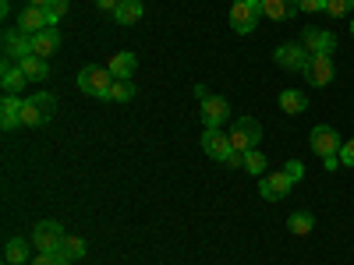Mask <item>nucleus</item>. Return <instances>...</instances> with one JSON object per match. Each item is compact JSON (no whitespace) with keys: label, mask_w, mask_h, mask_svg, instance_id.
I'll list each match as a JSON object with an SVG mask.
<instances>
[{"label":"nucleus","mask_w":354,"mask_h":265,"mask_svg":"<svg viewBox=\"0 0 354 265\" xmlns=\"http://www.w3.org/2000/svg\"><path fill=\"white\" fill-rule=\"evenodd\" d=\"M85 241L82 237H64V244H61V255L68 258V262H78V258H85Z\"/></svg>","instance_id":"nucleus-26"},{"label":"nucleus","mask_w":354,"mask_h":265,"mask_svg":"<svg viewBox=\"0 0 354 265\" xmlns=\"http://www.w3.org/2000/svg\"><path fill=\"white\" fill-rule=\"evenodd\" d=\"M64 226L57 223V219H43V223H36V230H32V248L36 251H43V255H57L61 251V244H64Z\"/></svg>","instance_id":"nucleus-5"},{"label":"nucleus","mask_w":354,"mask_h":265,"mask_svg":"<svg viewBox=\"0 0 354 265\" xmlns=\"http://www.w3.org/2000/svg\"><path fill=\"white\" fill-rule=\"evenodd\" d=\"M312 149L326 159V156H340V145H344V138L330 128V124H319V128H312Z\"/></svg>","instance_id":"nucleus-11"},{"label":"nucleus","mask_w":354,"mask_h":265,"mask_svg":"<svg viewBox=\"0 0 354 265\" xmlns=\"http://www.w3.org/2000/svg\"><path fill=\"white\" fill-rule=\"evenodd\" d=\"M351 11H354V0H351Z\"/></svg>","instance_id":"nucleus-38"},{"label":"nucleus","mask_w":354,"mask_h":265,"mask_svg":"<svg viewBox=\"0 0 354 265\" xmlns=\"http://www.w3.org/2000/svg\"><path fill=\"white\" fill-rule=\"evenodd\" d=\"M287 230L298 233V237H305V233L315 230V216H312V213H294V216L287 219Z\"/></svg>","instance_id":"nucleus-25"},{"label":"nucleus","mask_w":354,"mask_h":265,"mask_svg":"<svg viewBox=\"0 0 354 265\" xmlns=\"http://www.w3.org/2000/svg\"><path fill=\"white\" fill-rule=\"evenodd\" d=\"M283 173L290 177V181H294V184H298V181H301V177H305V163H301V159H287V166H283Z\"/></svg>","instance_id":"nucleus-31"},{"label":"nucleus","mask_w":354,"mask_h":265,"mask_svg":"<svg viewBox=\"0 0 354 265\" xmlns=\"http://www.w3.org/2000/svg\"><path fill=\"white\" fill-rule=\"evenodd\" d=\"M301 75L308 78V85L326 88V85L333 81V57H330V53H312V57H308V68H305Z\"/></svg>","instance_id":"nucleus-9"},{"label":"nucleus","mask_w":354,"mask_h":265,"mask_svg":"<svg viewBox=\"0 0 354 265\" xmlns=\"http://www.w3.org/2000/svg\"><path fill=\"white\" fill-rule=\"evenodd\" d=\"M301 46H305L308 53H333V50H337V36L330 32V28H315V25H308V28H305V36H301Z\"/></svg>","instance_id":"nucleus-12"},{"label":"nucleus","mask_w":354,"mask_h":265,"mask_svg":"<svg viewBox=\"0 0 354 265\" xmlns=\"http://www.w3.org/2000/svg\"><path fill=\"white\" fill-rule=\"evenodd\" d=\"M298 11V0H262V18L270 21H290Z\"/></svg>","instance_id":"nucleus-15"},{"label":"nucleus","mask_w":354,"mask_h":265,"mask_svg":"<svg viewBox=\"0 0 354 265\" xmlns=\"http://www.w3.org/2000/svg\"><path fill=\"white\" fill-rule=\"evenodd\" d=\"M28 265H68V258L57 251V255H43V251H36V258L28 262Z\"/></svg>","instance_id":"nucleus-29"},{"label":"nucleus","mask_w":354,"mask_h":265,"mask_svg":"<svg viewBox=\"0 0 354 265\" xmlns=\"http://www.w3.org/2000/svg\"><path fill=\"white\" fill-rule=\"evenodd\" d=\"M305 106H308V96L301 92V88H283L280 92V110L283 113H305Z\"/></svg>","instance_id":"nucleus-21"},{"label":"nucleus","mask_w":354,"mask_h":265,"mask_svg":"<svg viewBox=\"0 0 354 265\" xmlns=\"http://www.w3.org/2000/svg\"><path fill=\"white\" fill-rule=\"evenodd\" d=\"M18 28H21L28 39H32L36 32H43V28H53V25H50L46 8H32V4H28V8L21 11V18H18Z\"/></svg>","instance_id":"nucleus-14"},{"label":"nucleus","mask_w":354,"mask_h":265,"mask_svg":"<svg viewBox=\"0 0 354 265\" xmlns=\"http://www.w3.org/2000/svg\"><path fill=\"white\" fill-rule=\"evenodd\" d=\"M68 8H71L68 0H53V4L46 8V14H50V25H57V21H61V18L68 14Z\"/></svg>","instance_id":"nucleus-28"},{"label":"nucleus","mask_w":354,"mask_h":265,"mask_svg":"<svg viewBox=\"0 0 354 265\" xmlns=\"http://www.w3.org/2000/svg\"><path fill=\"white\" fill-rule=\"evenodd\" d=\"M36 248H32V241H25V237H11L8 241V248H4V262L8 265H28L36 255H32Z\"/></svg>","instance_id":"nucleus-17"},{"label":"nucleus","mask_w":354,"mask_h":265,"mask_svg":"<svg viewBox=\"0 0 354 265\" xmlns=\"http://www.w3.org/2000/svg\"><path fill=\"white\" fill-rule=\"evenodd\" d=\"M25 81H28V78H25V71H21L18 64L4 61V78H0V85H4V96H18Z\"/></svg>","instance_id":"nucleus-20"},{"label":"nucleus","mask_w":354,"mask_h":265,"mask_svg":"<svg viewBox=\"0 0 354 265\" xmlns=\"http://www.w3.org/2000/svg\"><path fill=\"white\" fill-rule=\"evenodd\" d=\"M28 4H32V8H50L53 0H28Z\"/></svg>","instance_id":"nucleus-36"},{"label":"nucleus","mask_w":354,"mask_h":265,"mask_svg":"<svg viewBox=\"0 0 354 265\" xmlns=\"http://www.w3.org/2000/svg\"><path fill=\"white\" fill-rule=\"evenodd\" d=\"M21 103L25 99H18V96H4V103H0V128L4 131L21 128Z\"/></svg>","instance_id":"nucleus-19"},{"label":"nucleus","mask_w":354,"mask_h":265,"mask_svg":"<svg viewBox=\"0 0 354 265\" xmlns=\"http://www.w3.org/2000/svg\"><path fill=\"white\" fill-rule=\"evenodd\" d=\"M18 68L25 71V78H28V81H43V78H50V64L43 61V57H36V53H32V57H25V61H21Z\"/></svg>","instance_id":"nucleus-22"},{"label":"nucleus","mask_w":354,"mask_h":265,"mask_svg":"<svg viewBox=\"0 0 354 265\" xmlns=\"http://www.w3.org/2000/svg\"><path fill=\"white\" fill-rule=\"evenodd\" d=\"M57 50H61V32H57V28H43V32L32 36V53L43 57V61H50Z\"/></svg>","instance_id":"nucleus-16"},{"label":"nucleus","mask_w":354,"mask_h":265,"mask_svg":"<svg viewBox=\"0 0 354 265\" xmlns=\"http://www.w3.org/2000/svg\"><path fill=\"white\" fill-rule=\"evenodd\" d=\"M340 163H344V166H354V138H347V141L340 145Z\"/></svg>","instance_id":"nucleus-33"},{"label":"nucleus","mask_w":354,"mask_h":265,"mask_svg":"<svg viewBox=\"0 0 354 265\" xmlns=\"http://www.w3.org/2000/svg\"><path fill=\"white\" fill-rule=\"evenodd\" d=\"M308 50L301 46V43H283V46H277L273 50V61L283 68V71H305L308 68Z\"/></svg>","instance_id":"nucleus-8"},{"label":"nucleus","mask_w":354,"mask_h":265,"mask_svg":"<svg viewBox=\"0 0 354 265\" xmlns=\"http://www.w3.org/2000/svg\"><path fill=\"white\" fill-rule=\"evenodd\" d=\"M25 57H32V39H28L21 28H4V61L11 64H21Z\"/></svg>","instance_id":"nucleus-7"},{"label":"nucleus","mask_w":354,"mask_h":265,"mask_svg":"<svg viewBox=\"0 0 354 265\" xmlns=\"http://www.w3.org/2000/svg\"><path fill=\"white\" fill-rule=\"evenodd\" d=\"M202 149H205V156H209V159H216V163H223V166H241V159H245V156L234 153L230 135H223L220 128H205Z\"/></svg>","instance_id":"nucleus-1"},{"label":"nucleus","mask_w":354,"mask_h":265,"mask_svg":"<svg viewBox=\"0 0 354 265\" xmlns=\"http://www.w3.org/2000/svg\"><path fill=\"white\" fill-rule=\"evenodd\" d=\"M106 99H110V103H131V99H135V81H131V78H113Z\"/></svg>","instance_id":"nucleus-24"},{"label":"nucleus","mask_w":354,"mask_h":265,"mask_svg":"<svg viewBox=\"0 0 354 265\" xmlns=\"http://www.w3.org/2000/svg\"><path fill=\"white\" fill-rule=\"evenodd\" d=\"M241 166H245L248 173H266V156H262L259 149H252V153H245Z\"/></svg>","instance_id":"nucleus-27"},{"label":"nucleus","mask_w":354,"mask_h":265,"mask_svg":"<svg viewBox=\"0 0 354 265\" xmlns=\"http://www.w3.org/2000/svg\"><path fill=\"white\" fill-rule=\"evenodd\" d=\"M351 36H354V21H351Z\"/></svg>","instance_id":"nucleus-37"},{"label":"nucleus","mask_w":354,"mask_h":265,"mask_svg":"<svg viewBox=\"0 0 354 265\" xmlns=\"http://www.w3.org/2000/svg\"><path fill=\"white\" fill-rule=\"evenodd\" d=\"M135 68H138V61H135L131 50H121V53H113L110 61H106V71L113 78H135Z\"/></svg>","instance_id":"nucleus-18"},{"label":"nucleus","mask_w":354,"mask_h":265,"mask_svg":"<svg viewBox=\"0 0 354 265\" xmlns=\"http://www.w3.org/2000/svg\"><path fill=\"white\" fill-rule=\"evenodd\" d=\"M113 21H117V25H135V21H142V0H124V4L113 11Z\"/></svg>","instance_id":"nucleus-23"},{"label":"nucleus","mask_w":354,"mask_h":265,"mask_svg":"<svg viewBox=\"0 0 354 265\" xmlns=\"http://www.w3.org/2000/svg\"><path fill=\"white\" fill-rule=\"evenodd\" d=\"M93 4H96L100 11H110V14H113L117 8H121V4H124V0H93Z\"/></svg>","instance_id":"nucleus-34"},{"label":"nucleus","mask_w":354,"mask_h":265,"mask_svg":"<svg viewBox=\"0 0 354 265\" xmlns=\"http://www.w3.org/2000/svg\"><path fill=\"white\" fill-rule=\"evenodd\" d=\"M298 8L305 14H319V11H326V0H298Z\"/></svg>","instance_id":"nucleus-32"},{"label":"nucleus","mask_w":354,"mask_h":265,"mask_svg":"<svg viewBox=\"0 0 354 265\" xmlns=\"http://www.w3.org/2000/svg\"><path fill=\"white\" fill-rule=\"evenodd\" d=\"M322 166H326V170L333 173V170H337V166H344V163H340V156H326V159H322Z\"/></svg>","instance_id":"nucleus-35"},{"label":"nucleus","mask_w":354,"mask_h":265,"mask_svg":"<svg viewBox=\"0 0 354 265\" xmlns=\"http://www.w3.org/2000/svg\"><path fill=\"white\" fill-rule=\"evenodd\" d=\"M259 18H262V0H234L230 14H227L230 28L238 36H252L259 28Z\"/></svg>","instance_id":"nucleus-2"},{"label":"nucleus","mask_w":354,"mask_h":265,"mask_svg":"<svg viewBox=\"0 0 354 265\" xmlns=\"http://www.w3.org/2000/svg\"><path fill=\"white\" fill-rule=\"evenodd\" d=\"M259 141H262V124L255 121V117H238L230 128V145H234V153L245 156L252 149H259Z\"/></svg>","instance_id":"nucleus-4"},{"label":"nucleus","mask_w":354,"mask_h":265,"mask_svg":"<svg viewBox=\"0 0 354 265\" xmlns=\"http://www.w3.org/2000/svg\"><path fill=\"white\" fill-rule=\"evenodd\" d=\"M110 85H113V75L106 68H96V64H88L78 71V88L85 96H96V99H106L110 96Z\"/></svg>","instance_id":"nucleus-6"},{"label":"nucleus","mask_w":354,"mask_h":265,"mask_svg":"<svg viewBox=\"0 0 354 265\" xmlns=\"http://www.w3.org/2000/svg\"><path fill=\"white\" fill-rule=\"evenodd\" d=\"M198 113H202V124L205 128H220L223 121H230V103L223 96H209V99L202 103Z\"/></svg>","instance_id":"nucleus-13"},{"label":"nucleus","mask_w":354,"mask_h":265,"mask_svg":"<svg viewBox=\"0 0 354 265\" xmlns=\"http://www.w3.org/2000/svg\"><path fill=\"white\" fill-rule=\"evenodd\" d=\"M53 113H57V99L50 92L25 96V103H21V128H43Z\"/></svg>","instance_id":"nucleus-3"},{"label":"nucleus","mask_w":354,"mask_h":265,"mask_svg":"<svg viewBox=\"0 0 354 265\" xmlns=\"http://www.w3.org/2000/svg\"><path fill=\"white\" fill-rule=\"evenodd\" d=\"M326 14H333V18L351 14V0H326Z\"/></svg>","instance_id":"nucleus-30"},{"label":"nucleus","mask_w":354,"mask_h":265,"mask_svg":"<svg viewBox=\"0 0 354 265\" xmlns=\"http://www.w3.org/2000/svg\"><path fill=\"white\" fill-rule=\"evenodd\" d=\"M290 188H294V181L283 173V170H277V173H266L262 181H259V195L266 198V202H283L287 195H290Z\"/></svg>","instance_id":"nucleus-10"}]
</instances>
